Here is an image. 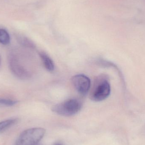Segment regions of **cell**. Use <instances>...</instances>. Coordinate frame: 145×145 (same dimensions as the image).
Returning <instances> with one entry per match:
<instances>
[{"label": "cell", "instance_id": "obj_11", "mask_svg": "<svg viewBox=\"0 0 145 145\" xmlns=\"http://www.w3.org/2000/svg\"><path fill=\"white\" fill-rule=\"evenodd\" d=\"M53 145H64L62 143H60V142H56L54 143V144Z\"/></svg>", "mask_w": 145, "mask_h": 145}, {"label": "cell", "instance_id": "obj_8", "mask_svg": "<svg viewBox=\"0 0 145 145\" xmlns=\"http://www.w3.org/2000/svg\"><path fill=\"white\" fill-rule=\"evenodd\" d=\"M16 119H8L0 122V133L4 132L16 123Z\"/></svg>", "mask_w": 145, "mask_h": 145}, {"label": "cell", "instance_id": "obj_9", "mask_svg": "<svg viewBox=\"0 0 145 145\" xmlns=\"http://www.w3.org/2000/svg\"><path fill=\"white\" fill-rule=\"evenodd\" d=\"M17 101L10 99H0V106H11L17 104Z\"/></svg>", "mask_w": 145, "mask_h": 145}, {"label": "cell", "instance_id": "obj_10", "mask_svg": "<svg viewBox=\"0 0 145 145\" xmlns=\"http://www.w3.org/2000/svg\"><path fill=\"white\" fill-rule=\"evenodd\" d=\"M20 42L23 46L30 48H34V44L29 40L25 38H22L20 39Z\"/></svg>", "mask_w": 145, "mask_h": 145}, {"label": "cell", "instance_id": "obj_3", "mask_svg": "<svg viewBox=\"0 0 145 145\" xmlns=\"http://www.w3.org/2000/svg\"><path fill=\"white\" fill-rule=\"evenodd\" d=\"M46 133L42 128H34L25 130L19 136L14 145H36Z\"/></svg>", "mask_w": 145, "mask_h": 145}, {"label": "cell", "instance_id": "obj_12", "mask_svg": "<svg viewBox=\"0 0 145 145\" xmlns=\"http://www.w3.org/2000/svg\"><path fill=\"white\" fill-rule=\"evenodd\" d=\"M1 55H0V66H1Z\"/></svg>", "mask_w": 145, "mask_h": 145}, {"label": "cell", "instance_id": "obj_4", "mask_svg": "<svg viewBox=\"0 0 145 145\" xmlns=\"http://www.w3.org/2000/svg\"><path fill=\"white\" fill-rule=\"evenodd\" d=\"M8 65L10 71L17 78L22 80H27L30 78V73L20 63L18 59L14 55L9 57Z\"/></svg>", "mask_w": 145, "mask_h": 145}, {"label": "cell", "instance_id": "obj_2", "mask_svg": "<svg viewBox=\"0 0 145 145\" xmlns=\"http://www.w3.org/2000/svg\"><path fill=\"white\" fill-rule=\"evenodd\" d=\"M81 101L76 99H70L53 106L52 111L63 116H72L78 113L82 109Z\"/></svg>", "mask_w": 145, "mask_h": 145}, {"label": "cell", "instance_id": "obj_6", "mask_svg": "<svg viewBox=\"0 0 145 145\" xmlns=\"http://www.w3.org/2000/svg\"><path fill=\"white\" fill-rule=\"evenodd\" d=\"M40 56L46 69L49 72L53 71L55 68V65L50 56L47 54L43 52L40 53Z\"/></svg>", "mask_w": 145, "mask_h": 145}, {"label": "cell", "instance_id": "obj_1", "mask_svg": "<svg viewBox=\"0 0 145 145\" xmlns=\"http://www.w3.org/2000/svg\"><path fill=\"white\" fill-rule=\"evenodd\" d=\"M110 85L107 78L104 75H101L95 79L89 98L93 101L99 102L106 99L110 95Z\"/></svg>", "mask_w": 145, "mask_h": 145}, {"label": "cell", "instance_id": "obj_5", "mask_svg": "<svg viewBox=\"0 0 145 145\" xmlns=\"http://www.w3.org/2000/svg\"><path fill=\"white\" fill-rule=\"evenodd\" d=\"M71 81L75 89L81 95H85L90 89L91 82L88 77L83 74H77L72 77Z\"/></svg>", "mask_w": 145, "mask_h": 145}, {"label": "cell", "instance_id": "obj_7", "mask_svg": "<svg viewBox=\"0 0 145 145\" xmlns=\"http://www.w3.org/2000/svg\"><path fill=\"white\" fill-rule=\"evenodd\" d=\"M10 41V36L7 31L4 29H0V43L7 45L9 44Z\"/></svg>", "mask_w": 145, "mask_h": 145}]
</instances>
